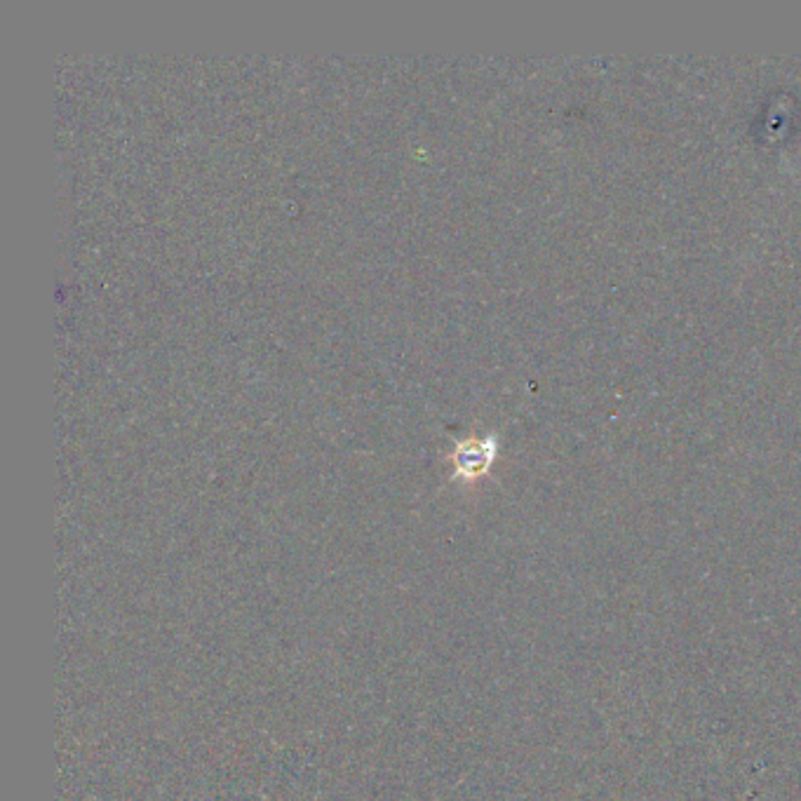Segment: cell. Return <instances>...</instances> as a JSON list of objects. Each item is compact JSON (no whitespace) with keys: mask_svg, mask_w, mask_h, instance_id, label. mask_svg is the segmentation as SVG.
I'll use <instances>...</instances> for the list:
<instances>
[{"mask_svg":"<svg viewBox=\"0 0 801 801\" xmlns=\"http://www.w3.org/2000/svg\"><path fill=\"white\" fill-rule=\"evenodd\" d=\"M494 452L496 444L494 440H489V437H484V440L461 442L454 452L456 475L463 477L482 475L484 470L491 466V461H494Z\"/></svg>","mask_w":801,"mask_h":801,"instance_id":"cell-1","label":"cell"}]
</instances>
